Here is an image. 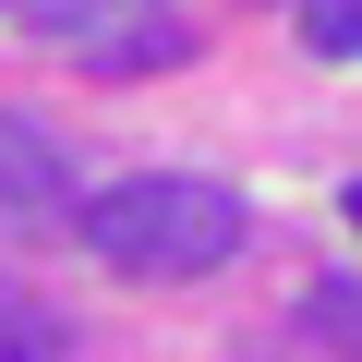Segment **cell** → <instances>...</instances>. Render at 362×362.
<instances>
[{"mask_svg": "<svg viewBox=\"0 0 362 362\" xmlns=\"http://www.w3.org/2000/svg\"><path fill=\"white\" fill-rule=\"evenodd\" d=\"M302 326H314L338 362H362V278H314V290H302Z\"/></svg>", "mask_w": 362, "mask_h": 362, "instance_id": "cell-5", "label": "cell"}, {"mask_svg": "<svg viewBox=\"0 0 362 362\" xmlns=\"http://www.w3.org/2000/svg\"><path fill=\"white\" fill-rule=\"evenodd\" d=\"M61 350H73L61 302H37V290H13V278H0V362H61Z\"/></svg>", "mask_w": 362, "mask_h": 362, "instance_id": "cell-4", "label": "cell"}, {"mask_svg": "<svg viewBox=\"0 0 362 362\" xmlns=\"http://www.w3.org/2000/svg\"><path fill=\"white\" fill-rule=\"evenodd\" d=\"M350 230H362V181H350Z\"/></svg>", "mask_w": 362, "mask_h": 362, "instance_id": "cell-7", "label": "cell"}, {"mask_svg": "<svg viewBox=\"0 0 362 362\" xmlns=\"http://www.w3.org/2000/svg\"><path fill=\"white\" fill-rule=\"evenodd\" d=\"M242 194L230 181H194V169H145V181H109L85 194V254L109 278H218L242 254Z\"/></svg>", "mask_w": 362, "mask_h": 362, "instance_id": "cell-1", "label": "cell"}, {"mask_svg": "<svg viewBox=\"0 0 362 362\" xmlns=\"http://www.w3.org/2000/svg\"><path fill=\"white\" fill-rule=\"evenodd\" d=\"M49 25L73 37L85 73H169V61H194V37H181L157 0H61Z\"/></svg>", "mask_w": 362, "mask_h": 362, "instance_id": "cell-2", "label": "cell"}, {"mask_svg": "<svg viewBox=\"0 0 362 362\" xmlns=\"http://www.w3.org/2000/svg\"><path fill=\"white\" fill-rule=\"evenodd\" d=\"M302 49L314 61H362V0H302Z\"/></svg>", "mask_w": 362, "mask_h": 362, "instance_id": "cell-6", "label": "cell"}, {"mask_svg": "<svg viewBox=\"0 0 362 362\" xmlns=\"http://www.w3.org/2000/svg\"><path fill=\"white\" fill-rule=\"evenodd\" d=\"M0 206H13V218H61V206H73V157H61V133L25 121V109H0Z\"/></svg>", "mask_w": 362, "mask_h": 362, "instance_id": "cell-3", "label": "cell"}]
</instances>
